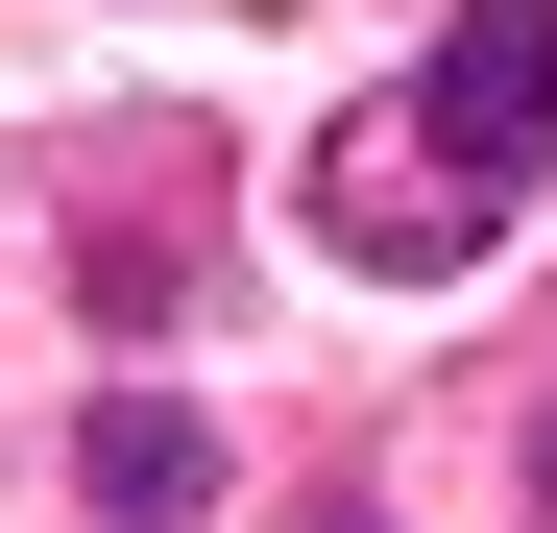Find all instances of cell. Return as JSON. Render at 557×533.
<instances>
[{
  "label": "cell",
  "instance_id": "6da1fadb",
  "mask_svg": "<svg viewBox=\"0 0 557 533\" xmlns=\"http://www.w3.org/2000/svg\"><path fill=\"white\" fill-rule=\"evenodd\" d=\"M557 146V0H460L436 25V243H485Z\"/></svg>",
  "mask_w": 557,
  "mask_h": 533
},
{
  "label": "cell",
  "instance_id": "7a4b0ae2",
  "mask_svg": "<svg viewBox=\"0 0 557 533\" xmlns=\"http://www.w3.org/2000/svg\"><path fill=\"white\" fill-rule=\"evenodd\" d=\"M73 461H98V509H195V485H219V412H195V388H122Z\"/></svg>",
  "mask_w": 557,
  "mask_h": 533
}]
</instances>
